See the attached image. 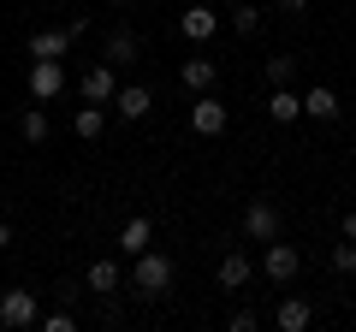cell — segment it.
I'll return each instance as SVG.
<instances>
[{
    "mask_svg": "<svg viewBox=\"0 0 356 332\" xmlns=\"http://www.w3.org/2000/svg\"><path fill=\"white\" fill-rule=\"evenodd\" d=\"M113 113L125 119V125L149 119L154 113V90H143V83H119V90H113Z\"/></svg>",
    "mask_w": 356,
    "mask_h": 332,
    "instance_id": "8992f818",
    "label": "cell"
},
{
    "mask_svg": "<svg viewBox=\"0 0 356 332\" xmlns=\"http://www.w3.org/2000/svg\"><path fill=\"white\" fill-rule=\"evenodd\" d=\"M36 320H42L36 291H0V326L6 332H24V326H36Z\"/></svg>",
    "mask_w": 356,
    "mask_h": 332,
    "instance_id": "277c9868",
    "label": "cell"
},
{
    "mask_svg": "<svg viewBox=\"0 0 356 332\" xmlns=\"http://www.w3.org/2000/svg\"><path fill=\"white\" fill-rule=\"evenodd\" d=\"M6 243H13V226H6V219H0V249H6Z\"/></svg>",
    "mask_w": 356,
    "mask_h": 332,
    "instance_id": "83f0119b",
    "label": "cell"
},
{
    "mask_svg": "<svg viewBox=\"0 0 356 332\" xmlns=\"http://www.w3.org/2000/svg\"><path fill=\"white\" fill-rule=\"evenodd\" d=\"M339 90H327V83H315V90H303V113L309 119H321V125H332V119H339Z\"/></svg>",
    "mask_w": 356,
    "mask_h": 332,
    "instance_id": "2e32d148",
    "label": "cell"
},
{
    "mask_svg": "<svg viewBox=\"0 0 356 332\" xmlns=\"http://www.w3.org/2000/svg\"><path fill=\"white\" fill-rule=\"evenodd\" d=\"M83 285H89L95 297H119V291H125V267H119V261H89Z\"/></svg>",
    "mask_w": 356,
    "mask_h": 332,
    "instance_id": "8fae6325",
    "label": "cell"
},
{
    "mask_svg": "<svg viewBox=\"0 0 356 332\" xmlns=\"http://www.w3.org/2000/svg\"><path fill=\"white\" fill-rule=\"evenodd\" d=\"M280 226H285L280 202H273V196H250V208H243V238H250V243H273Z\"/></svg>",
    "mask_w": 356,
    "mask_h": 332,
    "instance_id": "7a4b0ae2",
    "label": "cell"
},
{
    "mask_svg": "<svg viewBox=\"0 0 356 332\" xmlns=\"http://www.w3.org/2000/svg\"><path fill=\"white\" fill-rule=\"evenodd\" d=\"M232 30H238V36H255V30H261V6H232Z\"/></svg>",
    "mask_w": 356,
    "mask_h": 332,
    "instance_id": "44dd1931",
    "label": "cell"
},
{
    "mask_svg": "<svg viewBox=\"0 0 356 332\" xmlns=\"http://www.w3.org/2000/svg\"><path fill=\"white\" fill-rule=\"evenodd\" d=\"M214 279H220V291H243V285L255 279V261L243 256V249H226V256H220V267H214Z\"/></svg>",
    "mask_w": 356,
    "mask_h": 332,
    "instance_id": "9c48e42d",
    "label": "cell"
},
{
    "mask_svg": "<svg viewBox=\"0 0 356 332\" xmlns=\"http://www.w3.org/2000/svg\"><path fill=\"white\" fill-rule=\"evenodd\" d=\"M280 13H309V0H273Z\"/></svg>",
    "mask_w": 356,
    "mask_h": 332,
    "instance_id": "484cf974",
    "label": "cell"
},
{
    "mask_svg": "<svg viewBox=\"0 0 356 332\" xmlns=\"http://www.w3.org/2000/svg\"><path fill=\"white\" fill-rule=\"evenodd\" d=\"M172 273H178V267H172V256L149 243L143 256H131V291H137L143 303H161V297L172 291Z\"/></svg>",
    "mask_w": 356,
    "mask_h": 332,
    "instance_id": "6da1fadb",
    "label": "cell"
},
{
    "mask_svg": "<svg viewBox=\"0 0 356 332\" xmlns=\"http://www.w3.org/2000/svg\"><path fill=\"white\" fill-rule=\"evenodd\" d=\"M344 238H350V243H356V214H344Z\"/></svg>",
    "mask_w": 356,
    "mask_h": 332,
    "instance_id": "4316f807",
    "label": "cell"
},
{
    "mask_svg": "<svg viewBox=\"0 0 356 332\" xmlns=\"http://www.w3.org/2000/svg\"><path fill=\"white\" fill-rule=\"evenodd\" d=\"M255 326H261V315H255V308H238V315L226 320V332H255Z\"/></svg>",
    "mask_w": 356,
    "mask_h": 332,
    "instance_id": "d4e9b609",
    "label": "cell"
},
{
    "mask_svg": "<svg viewBox=\"0 0 356 332\" xmlns=\"http://www.w3.org/2000/svg\"><path fill=\"white\" fill-rule=\"evenodd\" d=\"M72 131H77V142H95L107 131V113L95 101H83V107H77V119H72Z\"/></svg>",
    "mask_w": 356,
    "mask_h": 332,
    "instance_id": "ac0fdd59",
    "label": "cell"
},
{
    "mask_svg": "<svg viewBox=\"0 0 356 332\" xmlns=\"http://www.w3.org/2000/svg\"><path fill=\"white\" fill-rule=\"evenodd\" d=\"M102 60L113 65V72H125V65H137V60H143V36H137V30H125V24H119L113 36H107Z\"/></svg>",
    "mask_w": 356,
    "mask_h": 332,
    "instance_id": "ba28073f",
    "label": "cell"
},
{
    "mask_svg": "<svg viewBox=\"0 0 356 332\" xmlns=\"http://www.w3.org/2000/svg\"><path fill=\"white\" fill-rule=\"evenodd\" d=\"M291 77H297L291 53H267V83H291Z\"/></svg>",
    "mask_w": 356,
    "mask_h": 332,
    "instance_id": "7402d4cb",
    "label": "cell"
},
{
    "mask_svg": "<svg viewBox=\"0 0 356 332\" xmlns=\"http://www.w3.org/2000/svg\"><path fill=\"white\" fill-rule=\"evenodd\" d=\"M309 320H315V303H309V297H285V303L273 308V326L280 332H309Z\"/></svg>",
    "mask_w": 356,
    "mask_h": 332,
    "instance_id": "7c38bea8",
    "label": "cell"
},
{
    "mask_svg": "<svg viewBox=\"0 0 356 332\" xmlns=\"http://www.w3.org/2000/svg\"><path fill=\"white\" fill-rule=\"evenodd\" d=\"M297 273H303V256H297V243H261V279L267 285H291Z\"/></svg>",
    "mask_w": 356,
    "mask_h": 332,
    "instance_id": "3957f363",
    "label": "cell"
},
{
    "mask_svg": "<svg viewBox=\"0 0 356 332\" xmlns=\"http://www.w3.org/2000/svg\"><path fill=\"white\" fill-rule=\"evenodd\" d=\"M149 243H154V219L149 214H131L125 231H119V249H125V256H143Z\"/></svg>",
    "mask_w": 356,
    "mask_h": 332,
    "instance_id": "e0dca14e",
    "label": "cell"
},
{
    "mask_svg": "<svg viewBox=\"0 0 356 332\" xmlns=\"http://www.w3.org/2000/svg\"><path fill=\"white\" fill-rule=\"evenodd\" d=\"M36 326H42V332H77V315H65V308H54V315H42Z\"/></svg>",
    "mask_w": 356,
    "mask_h": 332,
    "instance_id": "cb8c5ba5",
    "label": "cell"
},
{
    "mask_svg": "<svg viewBox=\"0 0 356 332\" xmlns=\"http://www.w3.org/2000/svg\"><path fill=\"white\" fill-rule=\"evenodd\" d=\"M65 48H72L65 30H36V36H30V53H36V60H65Z\"/></svg>",
    "mask_w": 356,
    "mask_h": 332,
    "instance_id": "d6986e66",
    "label": "cell"
},
{
    "mask_svg": "<svg viewBox=\"0 0 356 332\" xmlns=\"http://www.w3.org/2000/svg\"><path fill=\"white\" fill-rule=\"evenodd\" d=\"M60 90H65V60H30V95L54 101Z\"/></svg>",
    "mask_w": 356,
    "mask_h": 332,
    "instance_id": "52a82bcc",
    "label": "cell"
},
{
    "mask_svg": "<svg viewBox=\"0 0 356 332\" xmlns=\"http://www.w3.org/2000/svg\"><path fill=\"white\" fill-rule=\"evenodd\" d=\"M214 30H220L214 6H184V13H178V36H184V42H208Z\"/></svg>",
    "mask_w": 356,
    "mask_h": 332,
    "instance_id": "30bf717a",
    "label": "cell"
},
{
    "mask_svg": "<svg viewBox=\"0 0 356 332\" xmlns=\"http://www.w3.org/2000/svg\"><path fill=\"white\" fill-rule=\"evenodd\" d=\"M18 137H24V142H30V149H42V142H48V137H54V125H48V113H42V101H36V107H30V113H24V119H18Z\"/></svg>",
    "mask_w": 356,
    "mask_h": 332,
    "instance_id": "ffe728a7",
    "label": "cell"
},
{
    "mask_svg": "<svg viewBox=\"0 0 356 332\" xmlns=\"http://www.w3.org/2000/svg\"><path fill=\"white\" fill-rule=\"evenodd\" d=\"M332 273H356V243H332Z\"/></svg>",
    "mask_w": 356,
    "mask_h": 332,
    "instance_id": "603a6c76",
    "label": "cell"
},
{
    "mask_svg": "<svg viewBox=\"0 0 356 332\" xmlns=\"http://www.w3.org/2000/svg\"><path fill=\"white\" fill-rule=\"evenodd\" d=\"M226 125H232L226 101H196V107H191V131H196V137H220Z\"/></svg>",
    "mask_w": 356,
    "mask_h": 332,
    "instance_id": "4fadbf2b",
    "label": "cell"
},
{
    "mask_svg": "<svg viewBox=\"0 0 356 332\" xmlns=\"http://www.w3.org/2000/svg\"><path fill=\"white\" fill-rule=\"evenodd\" d=\"M113 90H119V72H113V65H83V77H77V95H83V101H95V107H102V101H113Z\"/></svg>",
    "mask_w": 356,
    "mask_h": 332,
    "instance_id": "5b68a950",
    "label": "cell"
},
{
    "mask_svg": "<svg viewBox=\"0 0 356 332\" xmlns=\"http://www.w3.org/2000/svg\"><path fill=\"white\" fill-rule=\"evenodd\" d=\"M113 6H137V0H113Z\"/></svg>",
    "mask_w": 356,
    "mask_h": 332,
    "instance_id": "f1b7e54d",
    "label": "cell"
},
{
    "mask_svg": "<svg viewBox=\"0 0 356 332\" xmlns=\"http://www.w3.org/2000/svg\"><path fill=\"white\" fill-rule=\"evenodd\" d=\"M178 83H184L191 95H208L214 90V60H208V53H191V60L178 65Z\"/></svg>",
    "mask_w": 356,
    "mask_h": 332,
    "instance_id": "5bb4252c",
    "label": "cell"
},
{
    "mask_svg": "<svg viewBox=\"0 0 356 332\" xmlns=\"http://www.w3.org/2000/svg\"><path fill=\"white\" fill-rule=\"evenodd\" d=\"M267 119H273V125H291V119H303V95H297L291 83H273V95H267Z\"/></svg>",
    "mask_w": 356,
    "mask_h": 332,
    "instance_id": "9a60e30c",
    "label": "cell"
}]
</instances>
